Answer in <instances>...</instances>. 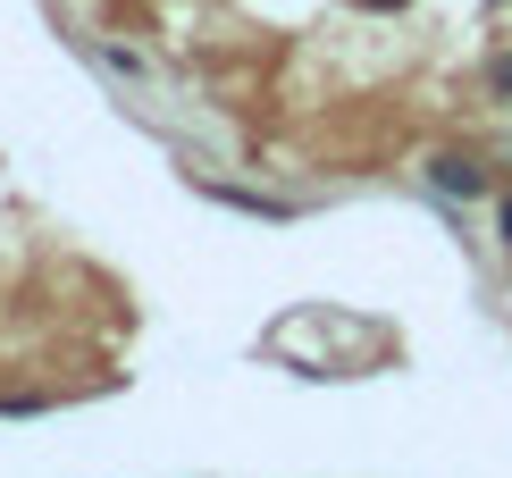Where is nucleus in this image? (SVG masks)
<instances>
[{"mask_svg": "<svg viewBox=\"0 0 512 478\" xmlns=\"http://www.w3.org/2000/svg\"><path fill=\"white\" fill-rule=\"evenodd\" d=\"M487 84H496V93L512 101V59H496V68H487Z\"/></svg>", "mask_w": 512, "mask_h": 478, "instance_id": "nucleus-2", "label": "nucleus"}, {"mask_svg": "<svg viewBox=\"0 0 512 478\" xmlns=\"http://www.w3.org/2000/svg\"><path fill=\"white\" fill-rule=\"evenodd\" d=\"M429 185L454 193V202H471V193H487V168L471 160V151H437V160H429Z\"/></svg>", "mask_w": 512, "mask_h": 478, "instance_id": "nucleus-1", "label": "nucleus"}, {"mask_svg": "<svg viewBox=\"0 0 512 478\" xmlns=\"http://www.w3.org/2000/svg\"><path fill=\"white\" fill-rule=\"evenodd\" d=\"M361 9H403V0H361Z\"/></svg>", "mask_w": 512, "mask_h": 478, "instance_id": "nucleus-3", "label": "nucleus"}, {"mask_svg": "<svg viewBox=\"0 0 512 478\" xmlns=\"http://www.w3.org/2000/svg\"><path fill=\"white\" fill-rule=\"evenodd\" d=\"M504 244H512V202H504Z\"/></svg>", "mask_w": 512, "mask_h": 478, "instance_id": "nucleus-4", "label": "nucleus"}]
</instances>
